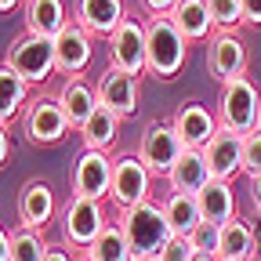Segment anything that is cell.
Returning a JSON list of instances; mask_svg holds the SVG:
<instances>
[{
  "label": "cell",
  "instance_id": "cell-39",
  "mask_svg": "<svg viewBox=\"0 0 261 261\" xmlns=\"http://www.w3.org/2000/svg\"><path fill=\"white\" fill-rule=\"evenodd\" d=\"M25 0H0V15H11L15 8H22Z\"/></svg>",
  "mask_w": 261,
  "mask_h": 261
},
{
  "label": "cell",
  "instance_id": "cell-26",
  "mask_svg": "<svg viewBox=\"0 0 261 261\" xmlns=\"http://www.w3.org/2000/svg\"><path fill=\"white\" fill-rule=\"evenodd\" d=\"M163 214H167L174 236H192V228L203 221V211H200V200L189 192H167L163 196Z\"/></svg>",
  "mask_w": 261,
  "mask_h": 261
},
{
  "label": "cell",
  "instance_id": "cell-41",
  "mask_svg": "<svg viewBox=\"0 0 261 261\" xmlns=\"http://www.w3.org/2000/svg\"><path fill=\"white\" fill-rule=\"evenodd\" d=\"M135 261H156V257H135Z\"/></svg>",
  "mask_w": 261,
  "mask_h": 261
},
{
  "label": "cell",
  "instance_id": "cell-19",
  "mask_svg": "<svg viewBox=\"0 0 261 261\" xmlns=\"http://www.w3.org/2000/svg\"><path fill=\"white\" fill-rule=\"evenodd\" d=\"M58 102L69 116V127L80 130L87 123V116L98 109V91L84 80V76H65V84L58 87Z\"/></svg>",
  "mask_w": 261,
  "mask_h": 261
},
{
  "label": "cell",
  "instance_id": "cell-8",
  "mask_svg": "<svg viewBox=\"0 0 261 261\" xmlns=\"http://www.w3.org/2000/svg\"><path fill=\"white\" fill-rule=\"evenodd\" d=\"M109 200L120 211L152 200V171L142 163L138 152H127V156L113 160V189H109Z\"/></svg>",
  "mask_w": 261,
  "mask_h": 261
},
{
  "label": "cell",
  "instance_id": "cell-21",
  "mask_svg": "<svg viewBox=\"0 0 261 261\" xmlns=\"http://www.w3.org/2000/svg\"><path fill=\"white\" fill-rule=\"evenodd\" d=\"M22 18H25V29L29 33L47 37V40H55L58 33L73 22L69 15H65L62 0H25V4H22Z\"/></svg>",
  "mask_w": 261,
  "mask_h": 261
},
{
  "label": "cell",
  "instance_id": "cell-5",
  "mask_svg": "<svg viewBox=\"0 0 261 261\" xmlns=\"http://www.w3.org/2000/svg\"><path fill=\"white\" fill-rule=\"evenodd\" d=\"M58 225H62V240L84 254V250L98 240V232H102V228L109 225V218H106L102 200H87V196H69V200H65V207H62Z\"/></svg>",
  "mask_w": 261,
  "mask_h": 261
},
{
  "label": "cell",
  "instance_id": "cell-34",
  "mask_svg": "<svg viewBox=\"0 0 261 261\" xmlns=\"http://www.w3.org/2000/svg\"><path fill=\"white\" fill-rule=\"evenodd\" d=\"M142 4H145V8H149L152 15H171L178 0H142Z\"/></svg>",
  "mask_w": 261,
  "mask_h": 261
},
{
  "label": "cell",
  "instance_id": "cell-30",
  "mask_svg": "<svg viewBox=\"0 0 261 261\" xmlns=\"http://www.w3.org/2000/svg\"><path fill=\"white\" fill-rule=\"evenodd\" d=\"M189 240H192V247H196V250H203V254H218V243H221V225L203 218L200 225L192 228V236H189Z\"/></svg>",
  "mask_w": 261,
  "mask_h": 261
},
{
  "label": "cell",
  "instance_id": "cell-32",
  "mask_svg": "<svg viewBox=\"0 0 261 261\" xmlns=\"http://www.w3.org/2000/svg\"><path fill=\"white\" fill-rule=\"evenodd\" d=\"M192 254H196L192 240H189V236H174L167 247L160 250V257H156V261H192Z\"/></svg>",
  "mask_w": 261,
  "mask_h": 261
},
{
  "label": "cell",
  "instance_id": "cell-15",
  "mask_svg": "<svg viewBox=\"0 0 261 261\" xmlns=\"http://www.w3.org/2000/svg\"><path fill=\"white\" fill-rule=\"evenodd\" d=\"M203 156H207V167L214 178L232 181L236 174H243V135H236L228 127H218L214 138L203 145Z\"/></svg>",
  "mask_w": 261,
  "mask_h": 261
},
{
  "label": "cell",
  "instance_id": "cell-33",
  "mask_svg": "<svg viewBox=\"0 0 261 261\" xmlns=\"http://www.w3.org/2000/svg\"><path fill=\"white\" fill-rule=\"evenodd\" d=\"M243 25H261V0H243Z\"/></svg>",
  "mask_w": 261,
  "mask_h": 261
},
{
  "label": "cell",
  "instance_id": "cell-31",
  "mask_svg": "<svg viewBox=\"0 0 261 261\" xmlns=\"http://www.w3.org/2000/svg\"><path fill=\"white\" fill-rule=\"evenodd\" d=\"M243 174H261V127L243 135Z\"/></svg>",
  "mask_w": 261,
  "mask_h": 261
},
{
  "label": "cell",
  "instance_id": "cell-3",
  "mask_svg": "<svg viewBox=\"0 0 261 261\" xmlns=\"http://www.w3.org/2000/svg\"><path fill=\"white\" fill-rule=\"evenodd\" d=\"M4 62L11 65V69L29 84V87H40L47 84L55 73H58V62H55V40L47 37H37V33H22V37L11 40Z\"/></svg>",
  "mask_w": 261,
  "mask_h": 261
},
{
  "label": "cell",
  "instance_id": "cell-37",
  "mask_svg": "<svg viewBox=\"0 0 261 261\" xmlns=\"http://www.w3.org/2000/svg\"><path fill=\"white\" fill-rule=\"evenodd\" d=\"M8 152H11V138H8V123H0V167L8 163Z\"/></svg>",
  "mask_w": 261,
  "mask_h": 261
},
{
  "label": "cell",
  "instance_id": "cell-7",
  "mask_svg": "<svg viewBox=\"0 0 261 261\" xmlns=\"http://www.w3.org/2000/svg\"><path fill=\"white\" fill-rule=\"evenodd\" d=\"M142 163L152 171V178H167L171 167L178 163V156L185 152V142L178 138V130L171 120H152L145 130H142V138H138V149Z\"/></svg>",
  "mask_w": 261,
  "mask_h": 261
},
{
  "label": "cell",
  "instance_id": "cell-16",
  "mask_svg": "<svg viewBox=\"0 0 261 261\" xmlns=\"http://www.w3.org/2000/svg\"><path fill=\"white\" fill-rule=\"evenodd\" d=\"M174 130H178V138L185 142V149H203L211 138H214V130L221 127L218 116L203 106V102H181L171 116Z\"/></svg>",
  "mask_w": 261,
  "mask_h": 261
},
{
  "label": "cell",
  "instance_id": "cell-27",
  "mask_svg": "<svg viewBox=\"0 0 261 261\" xmlns=\"http://www.w3.org/2000/svg\"><path fill=\"white\" fill-rule=\"evenodd\" d=\"M87 261H135V250H130L127 243V232L120 221H109L102 232H98V240L84 250Z\"/></svg>",
  "mask_w": 261,
  "mask_h": 261
},
{
  "label": "cell",
  "instance_id": "cell-23",
  "mask_svg": "<svg viewBox=\"0 0 261 261\" xmlns=\"http://www.w3.org/2000/svg\"><path fill=\"white\" fill-rule=\"evenodd\" d=\"M196 200H200V211L207 221H232L236 218V192H232V181H221V178H211L200 192H196Z\"/></svg>",
  "mask_w": 261,
  "mask_h": 261
},
{
  "label": "cell",
  "instance_id": "cell-24",
  "mask_svg": "<svg viewBox=\"0 0 261 261\" xmlns=\"http://www.w3.org/2000/svg\"><path fill=\"white\" fill-rule=\"evenodd\" d=\"M116 138H120V116L109 113L106 106H98V109L87 116V123L80 127V142H84V149L109 152V149L116 145Z\"/></svg>",
  "mask_w": 261,
  "mask_h": 261
},
{
  "label": "cell",
  "instance_id": "cell-10",
  "mask_svg": "<svg viewBox=\"0 0 261 261\" xmlns=\"http://www.w3.org/2000/svg\"><path fill=\"white\" fill-rule=\"evenodd\" d=\"M109 65L142 76L145 73V22H138L135 15H127L109 37Z\"/></svg>",
  "mask_w": 261,
  "mask_h": 261
},
{
  "label": "cell",
  "instance_id": "cell-2",
  "mask_svg": "<svg viewBox=\"0 0 261 261\" xmlns=\"http://www.w3.org/2000/svg\"><path fill=\"white\" fill-rule=\"evenodd\" d=\"M120 225L127 232V243L135 250V257H160V250L174 240V228L163 214L160 200H145L138 207L120 211Z\"/></svg>",
  "mask_w": 261,
  "mask_h": 261
},
{
  "label": "cell",
  "instance_id": "cell-22",
  "mask_svg": "<svg viewBox=\"0 0 261 261\" xmlns=\"http://www.w3.org/2000/svg\"><path fill=\"white\" fill-rule=\"evenodd\" d=\"M171 18H174V25L181 29V37L189 44H203V40H211V33H214L207 0H178Z\"/></svg>",
  "mask_w": 261,
  "mask_h": 261
},
{
  "label": "cell",
  "instance_id": "cell-11",
  "mask_svg": "<svg viewBox=\"0 0 261 261\" xmlns=\"http://www.w3.org/2000/svg\"><path fill=\"white\" fill-rule=\"evenodd\" d=\"M113 189V160L109 152L84 149L73 163V196H87V200H109Z\"/></svg>",
  "mask_w": 261,
  "mask_h": 261
},
{
  "label": "cell",
  "instance_id": "cell-4",
  "mask_svg": "<svg viewBox=\"0 0 261 261\" xmlns=\"http://www.w3.org/2000/svg\"><path fill=\"white\" fill-rule=\"evenodd\" d=\"M261 116V91L250 76L228 80L221 84V98H218V123L236 130V135H247V130L257 127Z\"/></svg>",
  "mask_w": 261,
  "mask_h": 261
},
{
  "label": "cell",
  "instance_id": "cell-1",
  "mask_svg": "<svg viewBox=\"0 0 261 261\" xmlns=\"http://www.w3.org/2000/svg\"><path fill=\"white\" fill-rule=\"evenodd\" d=\"M189 58V40L171 15H152L145 22V73L156 80H174Z\"/></svg>",
  "mask_w": 261,
  "mask_h": 261
},
{
  "label": "cell",
  "instance_id": "cell-43",
  "mask_svg": "<svg viewBox=\"0 0 261 261\" xmlns=\"http://www.w3.org/2000/svg\"><path fill=\"white\" fill-rule=\"evenodd\" d=\"M80 261H87V257H80Z\"/></svg>",
  "mask_w": 261,
  "mask_h": 261
},
{
  "label": "cell",
  "instance_id": "cell-28",
  "mask_svg": "<svg viewBox=\"0 0 261 261\" xmlns=\"http://www.w3.org/2000/svg\"><path fill=\"white\" fill-rule=\"evenodd\" d=\"M44 254H47L44 232L25 228V225L11 232V261H44Z\"/></svg>",
  "mask_w": 261,
  "mask_h": 261
},
{
  "label": "cell",
  "instance_id": "cell-6",
  "mask_svg": "<svg viewBox=\"0 0 261 261\" xmlns=\"http://www.w3.org/2000/svg\"><path fill=\"white\" fill-rule=\"evenodd\" d=\"M22 130H25V142L29 145H58L65 135H69V116H65L58 94H40L33 98L22 113Z\"/></svg>",
  "mask_w": 261,
  "mask_h": 261
},
{
  "label": "cell",
  "instance_id": "cell-25",
  "mask_svg": "<svg viewBox=\"0 0 261 261\" xmlns=\"http://www.w3.org/2000/svg\"><path fill=\"white\" fill-rule=\"evenodd\" d=\"M25 106H29V84L8 62H0V123L18 120L25 113Z\"/></svg>",
  "mask_w": 261,
  "mask_h": 261
},
{
  "label": "cell",
  "instance_id": "cell-42",
  "mask_svg": "<svg viewBox=\"0 0 261 261\" xmlns=\"http://www.w3.org/2000/svg\"><path fill=\"white\" fill-rule=\"evenodd\" d=\"M257 127H261V116H257Z\"/></svg>",
  "mask_w": 261,
  "mask_h": 261
},
{
  "label": "cell",
  "instance_id": "cell-20",
  "mask_svg": "<svg viewBox=\"0 0 261 261\" xmlns=\"http://www.w3.org/2000/svg\"><path fill=\"white\" fill-rule=\"evenodd\" d=\"M211 178H214V174H211V167H207L203 149H185V152L178 156V163L171 167V174H167V185H171V192H189V196H196Z\"/></svg>",
  "mask_w": 261,
  "mask_h": 261
},
{
  "label": "cell",
  "instance_id": "cell-40",
  "mask_svg": "<svg viewBox=\"0 0 261 261\" xmlns=\"http://www.w3.org/2000/svg\"><path fill=\"white\" fill-rule=\"evenodd\" d=\"M192 261H221V257H218V254H203V250H196V254H192Z\"/></svg>",
  "mask_w": 261,
  "mask_h": 261
},
{
  "label": "cell",
  "instance_id": "cell-18",
  "mask_svg": "<svg viewBox=\"0 0 261 261\" xmlns=\"http://www.w3.org/2000/svg\"><path fill=\"white\" fill-rule=\"evenodd\" d=\"M257 254H261V240H257L250 221L232 218V221L221 225V243H218L221 261H254Z\"/></svg>",
  "mask_w": 261,
  "mask_h": 261
},
{
  "label": "cell",
  "instance_id": "cell-36",
  "mask_svg": "<svg viewBox=\"0 0 261 261\" xmlns=\"http://www.w3.org/2000/svg\"><path fill=\"white\" fill-rule=\"evenodd\" d=\"M250 203H254V211H257V218H261V174L250 178Z\"/></svg>",
  "mask_w": 261,
  "mask_h": 261
},
{
  "label": "cell",
  "instance_id": "cell-9",
  "mask_svg": "<svg viewBox=\"0 0 261 261\" xmlns=\"http://www.w3.org/2000/svg\"><path fill=\"white\" fill-rule=\"evenodd\" d=\"M247 65H250V51H247L240 33H211V40H207V73L218 84L247 76Z\"/></svg>",
  "mask_w": 261,
  "mask_h": 261
},
{
  "label": "cell",
  "instance_id": "cell-13",
  "mask_svg": "<svg viewBox=\"0 0 261 261\" xmlns=\"http://www.w3.org/2000/svg\"><path fill=\"white\" fill-rule=\"evenodd\" d=\"M91 58H94V37H91L84 25L69 22V25L55 37L58 73H65V76H84V69L91 65Z\"/></svg>",
  "mask_w": 261,
  "mask_h": 261
},
{
  "label": "cell",
  "instance_id": "cell-17",
  "mask_svg": "<svg viewBox=\"0 0 261 261\" xmlns=\"http://www.w3.org/2000/svg\"><path fill=\"white\" fill-rule=\"evenodd\" d=\"M127 18L123 0H73V22L84 25L91 37H113V29Z\"/></svg>",
  "mask_w": 261,
  "mask_h": 261
},
{
  "label": "cell",
  "instance_id": "cell-14",
  "mask_svg": "<svg viewBox=\"0 0 261 261\" xmlns=\"http://www.w3.org/2000/svg\"><path fill=\"white\" fill-rule=\"evenodd\" d=\"M58 214V200H55V189L51 181L44 178H29L18 192V221L25 228H37V232H44V228L55 221Z\"/></svg>",
  "mask_w": 261,
  "mask_h": 261
},
{
  "label": "cell",
  "instance_id": "cell-12",
  "mask_svg": "<svg viewBox=\"0 0 261 261\" xmlns=\"http://www.w3.org/2000/svg\"><path fill=\"white\" fill-rule=\"evenodd\" d=\"M98 106H106L109 113H116L120 120H130L138 113V98H142V87H138V76H130L116 65L98 76Z\"/></svg>",
  "mask_w": 261,
  "mask_h": 261
},
{
  "label": "cell",
  "instance_id": "cell-35",
  "mask_svg": "<svg viewBox=\"0 0 261 261\" xmlns=\"http://www.w3.org/2000/svg\"><path fill=\"white\" fill-rule=\"evenodd\" d=\"M44 261H76L65 247H58V243H47V254H44Z\"/></svg>",
  "mask_w": 261,
  "mask_h": 261
},
{
  "label": "cell",
  "instance_id": "cell-29",
  "mask_svg": "<svg viewBox=\"0 0 261 261\" xmlns=\"http://www.w3.org/2000/svg\"><path fill=\"white\" fill-rule=\"evenodd\" d=\"M214 33H236L243 25V0H207Z\"/></svg>",
  "mask_w": 261,
  "mask_h": 261
},
{
  "label": "cell",
  "instance_id": "cell-38",
  "mask_svg": "<svg viewBox=\"0 0 261 261\" xmlns=\"http://www.w3.org/2000/svg\"><path fill=\"white\" fill-rule=\"evenodd\" d=\"M0 261H11V232L0 228Z\"/></svg>",
  "mask_w": 261,
  "mask_h": 261
}]
</instances>
